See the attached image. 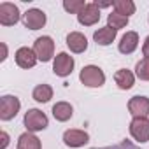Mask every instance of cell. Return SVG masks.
Returning <instances> with one entry per match:
<instances>
[{"instance_id":"1","label":"cell","mask_w":149,"mask_h":149,"mask_svg":"<svg viewBox=\"0 0 149 149\" xmlns=\"http://www.w3.org/2000/svg\"><path fill=\"white\" fill-rule=\"evenodd\" d=\"M79 79L88 88H100L105 83V74L97 65H86V67H83V70L79 74Z\"/></svg>"},{"instance_id":"2","label":"cell","mask_w":149,"mask_h":149,"mask_svg":"<svg viewBox=\"0 0 149 149\" xmlns=\"http://www.w3.org/2000/svg\"><path fill=\"white\" fill-rule=\"evenodd\" d=\"M23 123H25L26 130L33 133V132L46 130L47 125H49V119H47V116L42 111H39V109H28L26 114H25V118H23Z\"/></svg>"},{"instance_id":"3","label":"cell","mask_w":149,"mask_h":149,"mask_svg":"<svg viewBox=\"0 0 149 149\" xmlns=\"http://www.w3.org/2000/svg\"><path fill=\"white\" fill-rule=\"evenodd\" d=\"M21 102L18 97L14 95H4L0 98V119L2 121H11L16 118V114L19 112Z\"/></svg>"},{"instance_id":"4","label":"cell","mask_w":149,"mask_h":149,"mask_svg":"<svg viewBox=\"0 0 149 149\" xmlns=\"http://www.w3.org/2000/svg\"><path fill=\"white\" fill-rule=\"evenodd\" d=\"M33 51H35L37 58L40 61H49L54 56V42H53V39L47 37V35H42L39 39H35Z\"/></svg>"},{"instance_id":"5","label":"cell","mask_w":149,"mask_h":149,"mask_svg":"<svg viewBox=\"0 0 149 149\" xmlns=\"http://www.w3.org/2000/svg\"><path fill=\"white\" fill-rule=\"evenodd\" d=\"M74 65H76V61H74V58L68 53H58L53 61V72L60 77H67L72 74Z\"/></svg>"},{"instance_id":"6","label":"cell","mask_w":149,"mask_h":149,"mask_svg":"<svg viewBox=\"0 0 149 149\" xmlns=\"http://www.w3.org/2000/svg\"><path fill=\"white\" fill-rule=\"evenodd\" d=\"M130 135L140 144L149 140V119L147 118H133L130 123Z\"/></svg>"},{"instance_id":"7","label":"cell","mask_w":149,"mask_h":149,"mask_svg":"<svg viewBox=\"0 0 149 149\" xmlns=\"http://www.w3.org/2000/svg\"><path fill=\"white\" fill-rule=\"evenodd\" d=\"M21 14L18 6L11 4V2H2L0 4V25L4 26H13L19 21Z\"/></svg>"},{"instance_id":"8","label":"cell","mask_w":149,"mask_h":149,"mask_svg":"<svg viewBox=\"0 0 149 149\" xmlns=\"http://www.w3.org/2000/svg\"><path fill=\"white\" fill-rule=\"evenodd\" d=\"M46 21H47L46 13L40 11V9H28L23 14V25L28 30H39L46 25Z\"/></svg>"},{"instance_id":"9","label":"cell","mask_w":149,"mask_h":149,"mask_svg":"<svg viewBox=\"0 0 149 149\" xmlns=\"http://www.w3.org/2000/svg\"><path fill=\"white\" fill-rule=\"evenodd\" d=\"M77 21L84 26H91L100 21V9L95 2H90L84 6V9L77 14Z\"/></svg>"},{"instance_id":"10","label":"cell","mask_w":149,"mask_h":149,"mask_svg":"<svg viewBox=\"0 0 149 149\" xmlns=\"http://www.w3.org/2000/svg\"><path fill=\"white\" fill-rule=\"evenodd\" d=\"M128 111L133 118H147V114H149V98L142 97V95L132 97L130 102H128Z\"/></svg>"},{"instance_id":"11","label":"cell","mask_w":149,"mask_h":149,"mask_svg":"<svg viewBox=\"0 0 149 149\" xmlns=\"http://www.w3.org/2000/svg\"><path fill=\"white\" fill-rule=\"evenodd\" d=\"M14 60H16L18 67H21V68H32V67H35V63H37L39 58H37V54H35L33 49H30V47H19L16 51V54H14Z\"/></svg>"},{"instance_id":"12","label":"cell","mask_w":149,"mask_h":149,"mask_svg":"<svg viewBox=\"0 0 149 149\" xmlns=\"http://www.w3.org/2000/svg\"><path fill=\"white\" fill-rule=\"evenodd\" d=\"M90 140V135L84 130H67L63 133V142L68 147H81Z\"/></svg>"},{"instance_id":"13","label":"cell","mask_w":149,"mask_h":149,"mask_svg":"<svg viewBox=\"0 0 149 149\" xmlns=\"http://www.w3.org/2000/svg\"><path fill=\"white\" fill-rule=\"evenodd\" d=\"M67 46L70 47L72 53H84L88 49V39L81 32H70L67 35Z\"/></svg>"},{"instance_id":"14","label":"cell","mask_w":149,"mask_h":149,"mask_svg":"<svg viewBox=\"0 0 149 149\" xmlns=\"http://www.w3.org/2000/svg\"><path fill=\"white\" fill-rule=\"evenodd\" d=\"M137 47H139V33L137 32H126L121 37V42L118 46L119 53H123V54H132Z\"/></svg>"},{"instance_id":"15","label":"cell","mask_w":149,"mask_h":149,"mask_svg":"<svg viewBox=\"0 0 149 149\" xmlns=\"http://www.w3.org/2000/svg\"><path fill=\"white\" fill-rule=\"evenodd\" d=\"M116 33H118V30H114V28H111V26H104V28H98V30L93 33V40H95L98 46H109V44L114 42Z\"/></svg>"},{"instance_id":"16","label":"cell","mask_w":149,"mask_h":149,"mask_svg":"<svg viewBox=\"0 0 149 149\" xmlns=\"http://www.w3.org/2000/svg\"><path fill=\"white\" fill-rule=\"evenodd\" d=\"M72 114H74V109H72V105H70L68 102H56V104L53 105V116H54V119L60 121V123L68 121V119L72 118Z\"/></svg>"},{"instance_id":"17","label":"cell","mask_w":149,"mask_h":149,"mask_svg":"<svg viewBox=\"0 0 149 149\" xmlns=\"http://www.w3.org/2000/svg\"><path fill=\"white\" fill-rule=\"evenodd\" d=\"M114 81H116V84L121 90H130L135 84V76H133V72H130L128 68H119L114 74Z\"/></svg>"},{"instance_id":"18","label":"cell","mask_w":149,"mask_h":149,"mask_svg":"<svg viewBox=\"0 0 149 149\" xmlns=\"http://www.w3.org/2000/svg\"><path fill=\"white\" fill-rule=\"evenodd\" d=\"M18 149H42V144L32 132H25L18 139Z\"/></svg>"},{"instance_id":"19","label":"cell","mask_w":149,"mask_h":149,"mask_svg":"<svg viewBox=\"0 0 149 149\" xmlns=\"http://www.w3.org/2000/svg\"><path fill=\"white\" fill-rule=\"evenodd\" d=\"M33 100L39 102V104H46L53 98V88L49 84H37L33 88V93H32Z\"/></svg>"},{"instance_id":"20","label":"cell","mask_w":149,"mask_h":149,"mask_svg":"<svg viewBox=\"0 0 149 149\" xmlns=\"http://www.w3.org/2000/svg\"><path fill=\"white\" fill-rule=\"evenodd\" d=\"M114 13L130 18L135 13V4L132 2V0H116L114 2Z\"/></svg>"},{"instance_id":"21","label":"cell","mask_w":149,"mask_h":149,"mask_svg":"<svg viewBox=\"0 0 149 149\" xmlns=\"http://www.w3.org/2000/svg\"><path fill=\"white\" fill-rule=\"evenodd\" d=\"M128 25V18L126 16H121L118 13H111L107 16V26L114 28V30H119V28H125Z\"/></svg>"},{"instance_id":"22","label":"cell","mask_w":149,"mask_h":149,"mask_svg":"<svg viewBox=\"0 0 149 149\" xmlns=\"http://www.w3.org/2000/svg\"><path fill=\"white\" fill-rule=\"evenodd\" d=\"M135 74L140 81H149V60L147 58H142L135 65Z\"/></svg>"},{"instance_id":"23","label":"cell","mask_w":149,"mask_h":149,"mask_svg":"<svg viewBox=\"0 0 149 149\" xmlns=\"http://www.w3.org/2000/svg\"><path fill=\"white\" fill-rule=\"evenodd\" d=\"M84 6H86L84 0H65L63 2V9L72 14H79L84 9Z\"/></svg>"},{"instance_id":"24","label":"cell","mask_w":149,"mask_h":149,"mask_svg":"<svg viewBox=\"0 0 149 149\" xmlns=\"http://www.w3.org/2000/svg\"><path fill=\"white\" fill-rule=\"evenodd\" d=\"M91 149H140V147H137L135 144H132L130 140H123V142H119V144H116V146H107V147H91Z\"/></svg>"},{"instance_id":"25","label":"cell","mask_w":149,"mask_h":149,"mask_svg":"<svg viewBox=\"0 0 149 149\" xmlns=\"http://www.w3.org/2000/svg\"><path fill=\"white\" fill-rule=\"evenodd\" d=\"M0 139H2V142H0V149H6L7 144H9V135L6 132H2V133H0Z\"/></svg>"},{"instance_id":"26","label":"cell","mask_w":149,"mask_h":149,"mask_svg":"<svg viewBox=\"0 0 149 149\" xmlns=\"http://www.w3.org/2000/svg\"><path fill=\"white\" fill-rule=\"evenodd\" d=\"M142 53H144V58L149 60V35L146 37V40H144V44H142Z\"/></svg>"},{"instance_id":"27","label":"cell","mask_w":149,"mask_h":149,"mask_svg":"<svg viewBox=\"0 0 149 149\" xmlns=\"http://www.w3.org/2000/svg\"><path fill=\"white\" fill-rule=\"evenodd\" d=\"M2 51H4V56H2V58H0V60H2V61H4V60L7 58V47H6V44H2Z\"/></svg>"}]
</instances>
